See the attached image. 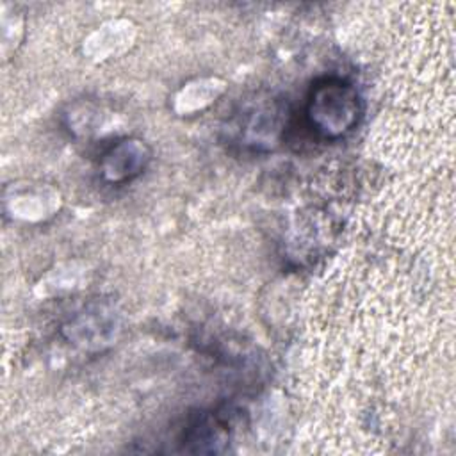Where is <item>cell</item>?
Here are the masks:
<instances>
[{
    "instance_id": "7a4b0ae2",
    "label": "cell",
    "mask_w": 456,
    "mask_h": 456,
    "mask_svg": "<svg viewBox=\"0 0 456 456\" xmlns=\"http://www.w3.org/2000/svg\"><path fill=\"white\" fill-rule=\"evenodd\" d=\"M148 160V150L141 141H123L110 148L102 162L109 182H125L141 173Z\"/></svg>"
},
{
    "instance_id": "6da1fadb",
    "label": "cell",
    "mask_w": 456,
    "mask_h": 456,
    "mask_svg": "<svg viewBox=\"0 0 456 456\" xmlns=\"http://www.w3.org/2000/svg\"><path fill=\"white\" fill-rule=\"evenodd\" d=\"M362 103L356 89L337 77L315 82L306 102V118L312 128L328 139L347 134L358 121Z\"/></svg>"
}]
</instances>
